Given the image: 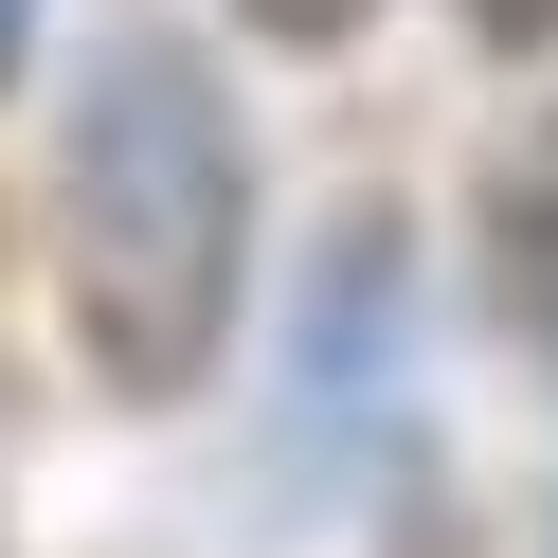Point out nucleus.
Listing matches in <instances>:
<instances>
[{"mask_svg":"<svg viewBox=\"0 0 558 558\" xmlns=\"http://www.w3.org/2000/svg\"><path fill=\"white\" fill-rule=\"evenodd\" d=\"M19 54H37V0H0V90H19Z\"/></svg>","mask_w":558,"mask_h":558,"instance_id":"nucleus-5","label":"nucleus"},{"mask_svg":"<svg viewBox=\"0 0 558 558\" xmlns=\"http://www.w3.org/2000/svg\"><path fill=\"white\" fill-rule=\"evenodd\" d=\"M253 289V145L234 90L162 19L90 37V90L54 126V325L109 397H198Z\"/></svg>","mask_w":558,"mask_h":558,"instance_id":"nucleus-1","label":"nucleus"},{"mask_svg":"<svg viewBox=\"0 0 558 558\" xmlns=\"http://www.w3.org/2000/svg\"><path fill=\"white\" fill-rule=\"evenodd\" d=\"M234 19H253V37H289V54H325V37H361L378 0H234Z\"/></svg>","mask_w":558,"mask_h":558,"instance_id":"nucleus-3","label":"nucleus"},{"mask_svg":"<svg viewBox=\"0 0 558 558\" xmlns=\"http://www.w3.org/2000/svg\"><path fill=\"white\" fill-rule=\"evenodd\" d=\"M486 289H505V325L558 361V109L505 145V181H486Z\"/></svg>","mask_w":558,"mask_h":558,"instance_id":"nucleus-2","label":"nucleus"},{"mask_svg":"<svg viewBox=\"0 0 558 558\" xmlns=\"http://www.w3.org/2000/svg\"><path fill=\"white\" fill-rule=\"evenodd\" d=\"M469 37L486 54H558V0H469Z\"/></svg>","mask_w":558,"mask_h":558,"instance_id":"nucleus-4","label":"nucleus"}]
</instances>
